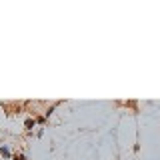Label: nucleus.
I'll return each instance as SVG.
<instances>
[{
    "label": "nucleus",
    "instance_id": "obj_1",
    "mask_svg": "<svg viewBox=\"0 0 160 160\" xmlns=\"http://www.w3.org/2000/svg\"><path fill=\"white\" fill-rule=\"evenodd\" d=\"M0 154H2L4 158H10V150H8L6 146H2V148H0Z\"/></svg>",
    "mask_w": 160,
    "mask_h": 160
},
{
    "label": "nucleus",
    "instance_id": "obj_2",
    "mask_svg": "<svg viewBox=\"0 0 160 160\" xmlns=\"http://www.w3.org/2000/svg\"><path fill=\"white\" fill-rule=\"evenodd\" d=\"M34 126V120H26V128H32Z\"/></svg>",
    "mask_w": 160,
    "mask_h": 160
},
{
    "label": "nucleus",
    "instance_id": "obj_3",
    "mask_svg": "<svg viewBox=\"0 0 160 160\" xmlns=\"http://www.w3.org/2000/svg\"><path fill=\"white\" fill-rule=\"evenodd\" d=\"M14 158H16V160H24V156H22V154H16Z\"/></svg>",
    "mask_w": 160,
    "mask_h": 160
}]
</instances>
